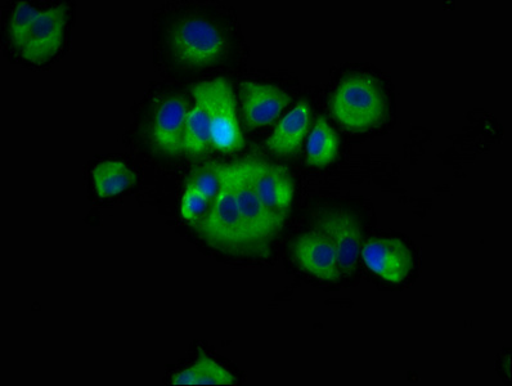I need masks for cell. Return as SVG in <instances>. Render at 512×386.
<instances>
[{
    "mask_svg": "<svg viewBox=\"0 0 512 386\" xmlns=\"http://www.w3.org/2000/svg\"><path fill=\"white\" fill-rule=\"evenodd\" d=\"M173 385H236L237 379L204 353H200L195 365L172 377Z\"/></svg>",
    "mask_w": 512,
    "mask_h": 386,
    "instance_id": "obj_15",
    "label": "cell"
},
{
    "mask_svg": "<svg viewBox=\"0 0 512 386\" xmlns=\"http://www.w3.org/2000/svg\"><path fill=\"white\" fill-rule=\"evenodd\" d=\"M244 163L251 184L262 203L271 212L287 218L295 193L289 170L255 157H247Z\"/></svg>",
    "mask_w": 512,
    "mask_h": 386,
    "instance_id": "obj_7",
    "label": "cell"
},
{
    "mask_svg": "<svg viewBox=\"0 0 512 386\" xmlns=\"http://www.w3.org/2000/svg\"><path fill=\"white\" fill-rule=\"evenodd\" d=\"M213 147L208 114L199 102L188 111L183 133V151L188 156L200 157Z\"/></svg>",
    "mask_w": 512,
    "mask_h": 386,
    "instance_id": "obj_17",
    "label": "cell"
},
{
    "mask_svg": "<svg viewBox=\"0 0 512 386\" xmlns=\"http://www.w3.org/2000/svg\"><path fill=\"white\" fill-rule=\"evenodd\" d=\"M188 111L190 110L186 98L181 96L165 98L157 106L151 137L157 150L164 155L178 156L183 151V133Z\"/></svg>",
    "mask_w": 512,
    "mask_h": 386,
    "instance_id": "obj_12",
    "label": "cell"
},
{
    "mask_svg": "<svg viewBox=\"0 0 512 386\" xmlns=\"http://www.w3.org/2000/svg\"><path fill=\"white\" fill-rule=\"evenodd\" d=\"M192 96L208 114L211 138L215 150L233 154L245 146L240 121H238L235 94L226 78L193 85Z\"/></svg>",
    "mask_w": 512,
    "mask_h": 386,
    "instance_id": "obj_5",
    "label": "cell"
},
{
    "mask_svg": "<svg viewBox=\"0 0 512 386\" xmlns=\"http://www.w3.org/2000/svg\"><path fill=\"white\" fill-rule=\"evenodd\" d=\"M293 257L300 268L320 280L336 281L341 277L338 253L325 233L316 230L298 237Z\"/></svg>",
    "mask_w": 512,
    "mask_h": 386,
    "instance_id": "obj_10",
    "label": "cell"
},
{
    "mask_svg": "<svg viewBox=\"0 0 512 386\" xmlns=\"http://www.w3.org/2000/svg\"><path fill=\"white\" fill-rule=\"evenodd\" d=\"M311 125V105L300 101L293 110L278 123L275 132L268 138V150L276 156H290L300 150Z\"/></svg>",
    "mask_w": 512,
    "mask_h": 386,
    "instance_id": "obj_13",
    "label": "cell"
},
{
    "mask_svg": "<svg viewBox=\"0 0 512 386\" xmlns=\"http://www.w3.org/2000/svg\"><path fill=\"white\" fill-rule=\"evenodd\" d=\"M40 12L42 11H38L28 3H19L13 10L10 20V38L16 51L21 53L25 48Z\"/></svg>",
    "mask_w": 512,
    "mask_h": 386,
    "instance_id": "obj_18",
    "label": "cell"
},
{
    "mask_svg": "<svg viewBox=\"0 0 512 386\" xmlns=\"http://www.w3.org/2000/svg\"><path fill=\"white\" fill-rule=\"evenodd\" d=\"M220 190L210 205L200 227L201 236L211 248L235 257L253 255L247 241L244 224L238 212L228 165H217Z\"/></svg>",
    "mask_w": 512,
    "mask_h": 386,
    "instance_id": "obj_3",
    "label": "cell"
},
{
    "mask_svg": "<svg viewBox=\"0 0 512 386\" xmlns=\"http://www.w3.org/2000/svg\"><path fill=\"white\" fill-rule=\"evenodd\" d=\"M94 188L102 199L120 195L134 186L136 174L123 161L106 160L98 164L92 172Z\"/></svg>",
    "mask_w": 512,
    "mask_h": 386,
    "instance_id": "obj_14",
    "label": "cell"
},
{
    "mask_svg": "<svg viewBox=\"0 0 512 386\" xmlns=\"http://www.w3.org/2000/svg\"><path fill=\"white\" fill-rule=\"evenodd\" d=\"M187 186L192 187L193 190L201 193L202 196L213 203L220 190V178L217 165L206 166V168L196 170V172L191 175Z\"/></svg>",
    "mask_w": 512,
    "mask_h": 386,
    "instance_id": "obj_19",
    "label": "cell"
},
{
    "mask_svg": "<svg viewBox=\"0 0 512 386\" xmlns=\"http://www.w3.org/2000/svg\"><path fill=\"white\" fill-rule=\"evenodd\" d=\"M240 102L246 129L255 130L271 125L290 105L291 97L277 85L244 82Z\"/></svg>",
    "mask_w": 512,
    "mask_h": 386,
    "instance_id": "obj_9",
    "label": "cell"
},
{
    "mask_svg": "<svg viewBox=\"0 0 512 386\" xmlns=\"http://www.w3.org/2000/svg\"><path fill=\"white\" fill-rule=\"evenodd\" d=\"M227 165L251 253L264 257L268 254V246L284 228L286 218L271 212L256 195L244 160Z\"/></svg>",
    "mask_w": 512,
    "mask_h": 386,
    "instance_id": "obj_4",
    "label": "cell"
},
{
    "mask_svg": "<svg viewBox=\"0 0 512 386\" xmlns=\"http://www.w3.org/2000/svg\"><path fill=\"white\" fill-rule=\"evenodd\" d=\"M211 201L201 193L187 186L181 201V214L188 222L197 221L202 215L209 212Z\"/></svg>",
    "mask_w": 512,
    "mask_h": 386,
    "instance_id": "obj_20",
    "label": "cell"
},
{
    "mask_svg": "<svg viewBox=\"0 0 512 386\" xmlns=\"http://www.w3.org/2000/svg\"><path fill=\"white\" fill-rule=\"evenodd\" d=\"M69 15V8L66 6L40 12L28 43L20 53L21 57L34 65H43L55 58L64 47Z\"/></svg>",
    "mask_w": 512,
    "mask_h": 386,
    "instance_id": "obj_8",
    "label": "cell"
},
{
    "mask_svg": "<svg viewBox=\"0 0 512 386\" xmlns=\"http://www.w3.org/2000/svg\"><path fill=\"white\" fill-rule=\"evenodd\" d=\"M366 266L384 280L401 284L413 268L411 250L398 239H383L368 242L361 251Z\"/></svg>",
    "mask_w": 512,
    "mask_h": 386,
    "instance_id": "obj_11",
    "label": "cell"
},
{
    "mask_svg": "<svg viewBox=\"0 0 512 386\" xmlns=\"http://www.w3.org/2000/svg\"><path fill=\"white\" fill-rule=\"evenodd\" d=\"M340 151V138L325 118L317 120L308 138L307 161L316 168L334 164Z\"/></svg>",
    "mask_w": 512,
    "mask_h": 386,
    "instance_id": "obj_16",
    "label": "cell"
},
{
    "mask_svg": "<svg viewBox=\"0 0 512 386\" xmlns=\"http://www.w3.org/2000/svg\"><path fill=\"white\" fill-rule=\"evenodd\" d=\"M314 224L334 244L341 276H352L362 251V228L356 217L345 209H325L314 215Z\"/></svg>",
    "mask_w": 512,
    "mask_h": 386,
    "instance_id": "obj_6",
    "label": "cell"
},
{
    "mask_svg": "<svg viewBox=\"0 0 512 386\" xmlns=\"http://www.w3.org/2000/svg\"><path fill=\"white\" fill-rule=\"evenodd\" d=\"M164 42L174 64L184 69L217 65L231 48L223 29L195 10L178 13L168 22Z\"/></svg>",
    "mask_w": 512,
    "mask_h": 386,
    "instance_id": "obj_1",
    "label": "cell"
},
{
    "mask_svg": "<svg viewBox=\"0 0 512 386\" xmlns=\"http://www.w3.org/2000/svg\"><path fill=\"white\" fill-rule=\"evenodd\" d=\"M331 111L344 128L366 132L383 123L388 112V98L383 85L374 76L353 74L336 87Z\"/></svg>",
    "mask_w": 512,
    "mask_h": 386,
    "instance_id": "obj_2",
    "label": "cell"
}]
</instances>
